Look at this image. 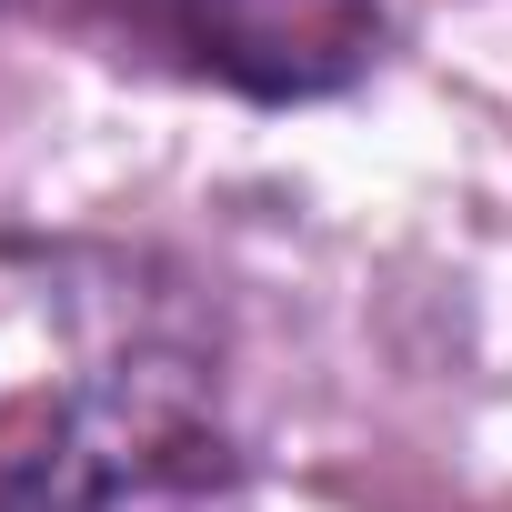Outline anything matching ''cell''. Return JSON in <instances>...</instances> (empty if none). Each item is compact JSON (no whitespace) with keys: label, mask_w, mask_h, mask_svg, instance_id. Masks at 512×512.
Segmentation results:
<instances>
[{"label":"cell","mask_w":512,"mask_h":512,"mask_svg":"<svg viewBox=\"0 0 512 512\" xmlns=\"http://www.w3.org/2000/svg\"><path fill=\"white\" fill-rule=\"evenodd\" d=\"M0 512H251L221 342L161 262L0 231Z\"/></svg>","instance_id":"cell-1"},{"label":"cell","mask_w":512,"mask_h":512,"mask_svg":"<svg viewBox=\"0 0 512 512\" xmlns=\"http://www.w3.org/2000/svg\"><path fill=\"white\" fill-rule=\"evenodd\" d=\"M121 21L161 61H181L201 81H231V91H262V101L332 91L382 41L372 0H121Z\"/></svg>","instance_id":"cell-2"}]
</instances>
